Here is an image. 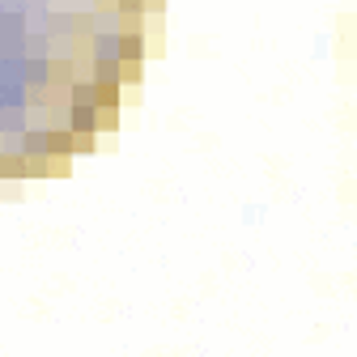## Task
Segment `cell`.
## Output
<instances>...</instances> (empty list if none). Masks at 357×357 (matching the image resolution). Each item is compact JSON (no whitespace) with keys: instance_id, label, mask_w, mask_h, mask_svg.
Masks as SVG:
<instances>
[{"instance_id":"cell-1","label":"cell","mask_w":357,"mask_h":357,"mask_svg":"<svg viewBox=\"0 0 357 357\" xmlns=\"http://www.w3.org/2000/svg\"><path fill=\"white\" fill-rule=\"evenodd\" d=\"M162 0H0V183L52 178L115 128Z\"/></svg>"}]
</instances>
